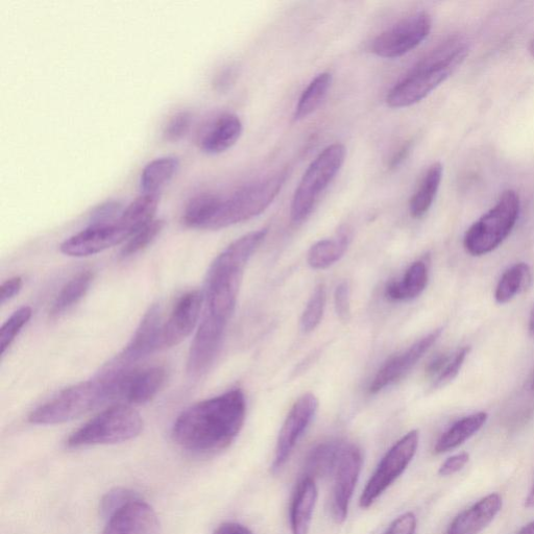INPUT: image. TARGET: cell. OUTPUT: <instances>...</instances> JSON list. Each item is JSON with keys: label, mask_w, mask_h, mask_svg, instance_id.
<instances>
[{"label": "cell", "mask_w": 534, "mask_h": 534, "mask_svg": "<svg viewBox=\"0 0 534 534\" xmlns=\"http://www.w3.org/2000/svg\"><path fill=\"white\" fill-rule=\"evenodd\" d=\"M237 76L236 68L234 66H228L218 74L214 80V87L216 91L225 92L235 82Z\"/></svg>", "instance_id": "45"}, {"label": "cell", "mask_w": 534, "mask_h": 534, "mask_svg": "<svg viewBox=\"0 0 534 534\" xmlns=\"http://www.w3.org/2000/svg\"><path fill=\"white\" fill-rule=\"evenodd\" d=\"M417 518L412 513H406L397 518L383 534H416Z\"/></svg>", "instance_id": "42"}, {"label": "cell", "mask_w": 534, "mask_h": 534, "mask_svg": "<svg viewBox=\"0 0 534 534\" xmlns=\"http://www.w3.org/2000/svg\"><path fill=\"white\" fill-rule=\"evenodd\" d=\"M470 43L464 37H451L424 57L386 96V104L400 109L422 102L464 63Z\"/></svg>", "instance_id": "2"}, {"label": "cell", "mask_w": 534, "mask_h": 534, "mask_svg": "<svg viewBox=\"0 0 534 534\" xmlns=\"http://www.w3.org/2000/svg\"><path fill=\"white\" fill-rule=\"evenodd\" d=\"M318 407V399L307 394L291 408L279 434L272 465L273 473H278L286 465L291 453L317 414Z\"/></svg>", "instance_id": "12"}, {"label": "cell", "mask_w": 534, "mask_h": 534, "mask_svg": "<svg viewBox=\"0 0 534 534\" xmlns=\"http://www.w3.org/2000/svg\"><path fill=\"white\" fill-rule=\"evenodd\" d=\"M450 358H451L450 356L445 355V354H441L439 356H436L429 363V366L427 367V373L430 376H435V375L440 376L442 374V372L444 371V369L446 368Z\"/></svg>", "instance_id": "47"}, {"label": "cell", "mask_w": 534, "mask_h": 534, "mask_svg": "<svg viewBox=\"0 0 534 534\" xmlns=\"http://www.w3.org/2000/svg\"><path fill=\"white\" fill-rule=\"evenodd\" d=\"M247 402L232 390L187 408L176 420L172 436L182 449L209 455L229 448L244 427Z\"/></svg>", "instance_id": "1"}, {"label": "cell", "mask_w": 534, "mask_h": 534, "mask_svg": "<svg viewBox=\"0 0 534 534\" xmlns=\"http://www.w3.org/2000/svg\"><path fill=\"white\" fill-rule=\"evenodd\" d=\"M531 388H532V391L534 392V380L532 382Z\"/></svg>", "instance_id": "53"}, {"label": "cell", "mask_w": 534, "mask_h": 534, "mask_svg": "<svg viewBox=\"0 0 534 534\" xmlns=\"http://www.w3.org/2000/svg\"><path fill=\"white\" fill-rule=\"evenodd\" d=\"M317 501L318 488L315 480L304 476L298 483L290 507V527L293 534H308Z\"/></svg>", "instance_id": "22"}, {"label": "cell", "mask_w": 534, "mask_h": 534, "mask_svg": "<svg viewBox=\"0 0 534 534\" xmlns=\"http://www.w3.org/2000/svg\"><path fill=\"white\" fill-rule=\"evenodd\" d=\"M362 454L353 444H346L335 470L331 512L337 523H344L362 468Z\"/></svg>", "instance_id": "13"}, {"label": "cell", "mask_w": 534, "mask_h": 534, "mask_svg": "<svg viewBox=\"0 0 534 534\" xmlns=\"http://www.w3.org/2000/svg\"><path fill=\"white\" fill-rule=\"evenodd\" d=\"M252 252L235 241L212 262L204 293L205 314L229 323L238 298L239 288Z\"/></svg>", "instance_id": "3"}, {"label": "cell", "mask_w": 534, "mask_h": 534, "mask_svg": "<svg viewBox=\"0 0 534 534\" xmlns=\"http://www.w3.org/2000/svg\"><path fill=\"white\" fill-rule=\"evenodd\" d=\"M33 310L29 306H24L16 310L10 319L4 324L2 331H0V348H2V355L15 342V339L32 319Z\"/></svg>", "instance_id": "36"}, {"label": "cell", "mask_w": 534, "mask_h": 534, "mask_svg": "<svg viewBox=\"0 0 534 534\" xmlns=\"http://www.w3.org/2000/svg\"><path fill=\"white\" fill-rule=\"evenodd\" d=\"M351 241V232L342 228L332 239H325L313 245L308 253V263L314 270H325L333 265L347 252Z\"/></svg>", "instance_id": "25"}, {"label": "cell", "mask_w": 534, "mask_h": 534, "mask_svg": "<svg viewBox=\"0 0 534 534\" xmlns=\"http://www.w3.org/2000/svg\"><path fill=\"white\" fill-rule=\"evenodd\" d=\"M221 197L204 192L191 198L183 211L182 223L190 229L208 230Z\"/></svg>", "instance_id": "30"}, {"label": "cell", "mask_w": 534, "mask_h": 534, "mask_svg": "<svg viewBox=\"0 0 534 534\" xmlns=\"http://www.w3.org/2000/svg\"><path fill=\"white\" fill-rule=\"evenodd\" d=\"M161 311L155 304L143 315L130 343L111 363L126 369H134L135 364L161 349Z\"/></svg>", "instance_id": "15"}, {"label": "cell", "mask_w": 534, "mask_h": 534, "mask_svg": "<svg viewBox=\"0 0 534 534\" xmlns=\"http://www.w3.org/2000/svg\"><path fill=\"white\" fill-rule=\"evenodd\" d=\"M521 210L519 194L506 190L499 202L467 231L466 251L480 257L495 251L514 230Z\"/></svg>", "instance_id": "7"}, {"label": "cell", "mask_w": 534, "mask_h": 534, "mask_svg": "<svg viewBox=\"0 0 534 534\" xmlns=\"http://www.w3.org/2000/svg\"><path fill=\"white\" fill-rule=\"evenodd\" d=\"M346 148L341 143L329 145L307 168L291 202L290 216L295 224L307 220L321 194L341 171L346 160Z\"/></svg>", "instance_id": "8"}, {"label": "cell", "mask_w": 534, "mask_h": 534, "mask_svg": "<svg viewBox=\"0 0 534 534\" xmlns=\"http://www.w3.org/2000/svg\"><path fill=\"white\" fill-rule=\"evenodd\" d=\"M502 504V497L496 493L482 498L467 511L459 514L450 524L446 534H479L501 512Z\"/></svg>", "instance_id": "21"}, {"label": "cell", "mask_w": 534, "mask_h": 534, "mask_svg": "<svg viewBox=\"0 0 534 534\" xmlns=\"http://www.w3.org/2000/svg\"><path fill=\"white\" fill-rule=\"evenodd\" d=\"M420 442L418 430H412L398 441L380 461L360 497V507L369 508L405 472L414 459Z\"/></svg>", "instance_id": "9"}, {"label": "cell", "mask_w": 534, "mask_h": 534, "mask_svg": "<svg viewBox=\"0 0 534 534\" xmlns=\"http://www.w3.org/2000/svg\"><path fill=\"white\" fill-rule=\"evenodd\" d=\"M431 16L426 12L411 14L374 39L371 52L384 59H397L414 51L430 34Z\"/></svg>", "instance_id": "10"}, {"label": "cell", "mask_w": 534, "mask_h": 534, "mask_svg": "<svg viewBox=\"0 0 534 534\" xmlns=\"http://www.w3.org/2000/svg\"><path fill=\"white\" fill-rule=\"evenodd\" d=\"M531 281V271L528 264L521 262L507 270L501 277L495 299L499 304L511 302L517 295L527 288Z\"/></svg>", "instance_id": "33"}, {"label": "cell", "mask_w": 534, "mask_h": 534, "mask_svg": "<svg viewBox=\"0 0 534 534\" xmlns=\"http://www.w3.org/2000/svg\"><path fill=\"white\" fill-rule=\"evenodd\" d=\"M143 429V420L131 405L110 406L66 441L70 449L91 446L115 445L137 438Z\"/></svg>", "instance_id": "6"}, {"label": "cell", "mask_w": 534, "mask_h": 534, "mask_svg": "<svg viewBox=\"0 0 534 534\" xmlns=\"http://www.w3.org/2000/svg\"><path fill=\"white\" fill-rule=\"evenodd\" d=\"M23 286V280L21 277H14L3 283L0 288V303L2 305L14 299L20 293Z\"/></svg>", "instance_id": "44"}, {"label": "cell", "mask_w": 534, "mask_h": 534, "mask_svg": "<svg viewBox=\"0 0 534 534\" xmlns=\"http://www.w3.org/2000/svg\"><path fill=\"white\" fill-rule=\"evenodd\" d=\"M164 227L165 222L157 220L135 233L121 250L120 257L126 259L147 249L161 234Z\"/></svg>", "instance_id": "34"}, {"label": "cell", "mask_w": 534, "mask_h": 534, "mask_svg": "<svg viewBox=\"0 0 534 534\" xmlns=\"http://www.w3.org/2000/svg\"><path fill=\"white\" fill-rule=\"evenodd\" d=\"M110 400L105 381L97 376L65 388L57 396L32 411L29 421L41 426L64 424L83 417L95 407Z\"/></svg>", "instance_id": "5"}, {"label": "cell", "mask_w": 534, "mask_h": 534, "mask_svg": "<svg viewBox=\"0 0 534 534\" xmlns=\"http://www.w3.org/2000/svg\"><path fill=\"white\" fill-rule=\"evenodd\" d=\"M345 446L346 443L341 441H328L315 446L305 461V477L315 480L335 473Z\"/></svg>", "instance_id": "24"}, {"label": "cell", "mask_w": 534, "mask_h": 534, "mask_svg": "<svg viewBox=\"0 0 534 534\" xmlns=\"http://www.w3.org/2000/svg\"><path fill=\"white\" fill-rule=\"evenodd\" d=\"M192 125V115L188 111L176 113L168 120L163 131V138L167 142H178L182 140L189 132Z\"/></svg>", "instance_id": "38"}, {"label": "cell", "mask_w": 534, "mask_h": 534, "mask_svg": "<svg viewBox=\"0 0 534 534\" xmlns=\"http://www.w3.org/2000/svg\"><path fill=\"white\" fill-rule=\"evenodd\" d=\"M287 178V171H282L221 197L208 230L225 229L260 215L278 197Z\"/></svg>", "instance_id": "4"}, {"label": "cell", "mask_w": 534, "mask_h": 534, "mask_svg": "<svg viewBox=\"0 0 534 534\" xmlns=\"http://www.w3.org/2000/svg\"><path fill=\"white\" fill-rule=\"evenodd\" d=\"M160 203L159 193L145 194L134 200L119 216L117 224L123 228L130 238L151 223Z\"/></svg>", "instance_id": "23"}, {"label": "cell", "mask_w": 534, "mask_h": 534, "mask_svg": "<svg viewBox=\"0 0 534 534\" xmlns=\"http://www.w3.org/2000/svg\"><path fill=\"white\" fill-rule=\"evenodd\" d=\"M94 280L91 271H85L72 278L60 291L52 309L51 317L59 318L61 315L74 308L87 295Z\"/></svg>", "instance_id": "31"}, {"label": "cell", "mask_w": 534, "mask_h": 534, "mask_svg": "<svg viewBox=\"0 0 534 534\" xmlns=\"http://www.w3.org/2000/svg\"><path fill=\"white\" fill-rule=\"evenodd\" d=\"M213 534H253V532L239 523L227 522L218 526Z\"/></svg>", "instance_id": "46"}, {"label": "cell", "mask_w": 534, "mask_h": 534, "mask_svg": "<svg viewBox=\"0 0 534 534\" xmlns=\"http://www.w3.org/2000/svg\"><path fill=\"white\" fill-rule=\"evenodd\" d=\"M332 76L329 72L315 77L303 91L295 110V119L303 120L317 111L328 94L331 87Z\"/></svg>", "instance_id": "32"}, {"label": "cell", "mask_w": 534, "mask_h": 534, "mask_svg": "<svg viewBox=\"0 0 534 534\" xmlns=\"http://www.w3.org/2000/svg\"><path fill=\"white\" fill-rule=\"evenodd\" d=\"M326 299L325 285L320 284L314 289L302 315L301 328L305 333L312 332L320 325L325 311Z\"/></svg>", "instance_id": "35"}, {"label": "cell", "mask_w": 534, "mask_h": 534, "mask_svg": "<svg viewBox=\"0 0 534 534\" xmlns=\"http://www.w3.org/2000/svg\"><path fill=\"white\" fill-rule=\"evenodd\" d=\"M167 379L163 367L132 370L121 386L119 398L128 405H144L151 402L161 392Z\"/></svg>", "instance_id": "20"}, {"label": "cell", "mask_w": 534, "mask_h": 534, "mask_svg": "<svg viewBox=\"0 0 534 534\" xmlns=\"http://www.w3.org/2000/svg\"><path fill=\"white\" fill-rule=\"evenodd\" d=\"M129 239L130 236L117 221L94 224L63 241L60 250L66 256L82 258L100 254Z\"/></svg>", "instance_id": "14"}, {"label": "cell", "mask_w": 534, "mask_h": 534, "mask_svg": "<svg viewBox=\"0 0 534 534\" xmlns=\"http://www.w3.org/2000/svg\"><path fill=\"white\" fill-rule=\"evenodd\" d=\"M470 455L467 452L459 453L449 457L441 466L439 474L441 476H451L463 470L469 463Z\"/></svg>", "instance_id": "43"}, {"label": "cell", "mask_w": 534, "mask_h": 534, "mask_svg": "<svg viewBox=\"0 0 534 534\" xmlns=\"http://www.w3.org/2000/svg\"><path fill=\"white\" fill-rule=\"evenodd\" d=\"M335 310L338 318L348 321L351 314L350 287L347 282H343L336 287L334 295Z\"/></svg>", "instance_id": "41"}, {"label": "cell", "mask_w": 534, "mask_h": 534, "mask_svg": "<svg viewBox=\"0 0 534 534\" xmlns=\"http://www.w3.org/2000/svg\"><path fill=\"white\" fill-rule=\"evenodd\" d=\"M102 534H160V522L152 506L141 498L119 509Z\"/></svg>", "instance_id": "18"}, {"label": "cell", "mask_w": 534, "mask_h": 534, "mask_svg": "<svg viewBox=\"0 0 534 534\" xmlns=\"http://www.w3.org/2000/svg\"><path fill=\"white\" fill-rule=\"evenodd\" d=\"M428 267L425 262L412 264L403 279L392 282L385 289V296L393 301H407L419 297L428 284Z\"/></svg>", "instance_id": "26"}, {"label": "cell", "mask_w": 534, "mask_h": 534, "mask_svg": "<svg viewBox=\"0 0 534 534\" xmlns=\"http://www.w3.org/2000/svg\"><path fill=\"white\" fill-rule=\"evenodd\" d=\"M137 499H140V497L131 490L123 488L111 490L101 501V514L105 519L108 520L116 512H118L119 509Z\"/></svg>", "instance_id": "37"}, {"label": "cell", "mask_w": 534, "mask_h": 534, "mask_svg": "<svg viewBox=\"0 0 534 534\" xmlns=\"http://www.w3.org/2000/svg\"><path fill=\"white\" fill-rule=\"evenodd\" d=\"M244 126L240 118L233 113H223L215 117L200 134V149L208 155H220L227 152L241 137Z\"/></svg>", "instance_id": "19"}, {"label": "cell", "mask_w": 534, "mask_h": 534, "mask_svg": "<svg viewBox=\"0 0 534 534\" xmlns=\"http://www.w3.org/2000/svg\"><path fill=\"white\" fill-rule=\"evenodd\" d=\"M204 294L191 290L175 304L171 315L162 326L161 349L180 345L196 329L201 317Z\"/></svg>", "instance_id": "16"}, {"label": "cell", "mask_w": 534, "mask_h": 534, "mask_svg": "<svg viewBox=\"0 0 534 534\" xmlns=\"http://www.w3.org/2000/svg\"><path fill=\"white\" fill-rule=\"evenodd\" d=\"M525 506L527 508H534V485H533V488L530 491L528 497L525 500Z\"/></svg>", "instance_id": "49"}, {"label": "cell", "mask_w": 534, "mask_h": 534, "mask_svg": "<svg viewBox=\"0 0 534 534\" xmlns=\"http://www.w3.org/2000/svg\"><path fill=\"white\" fill-rule=\"evenodd\" d=\"M529 332L532 337H534V307L530 314V320H529Z\"/></svg>", "instance_id": "51"}, {"label": "cell", "mask_w": 534, "mask_h": 534, "mask_svg": "<svg viewBox=\"0 0 534 534\" xmlns=\"http://www.w3.org/2000/svg\"><path fill=\"white\" fill-rule=\"evenodd\" d=\"M227 326V322L204 314L188 354L186 370L189 377L197 379L210 370L222 347Z\"/></svg>", "instance_id": "11"}, {"label": "cell", "mask_w": 534, "mask_h": 534, "mask_svg": "<svg viewBox=\"0 0 534 534\" xmlns=\"http://www.w3.org/2000/svg\"><path fill=\"white\" fill-rule=\"evenodd\" d=\"M470 350L469 347H465L457 351L454 356L450 358L446 368L438 379H436L434 383L435 387L444 386L457 377L461 367L464 366V362L467 359Z\"/></svg>", "instance_id": "40"}, {"label": "cell", "mask_w": 534, "mask_h": 534, "mask_svg": "<svg viewBox=\"0 0 534 534\" xmlns=\"http://www.w3.org/2000/svg\"><path fill=\"white\" fill-rule=\"evenodd\" d=\"M180 161L176 157L157 158L143 168L140 188L145 194L159 193L176 176Z\"/></svg>", "instance_id": "29"}, {"label": "cell", "mask_w": 534, "mask_h": 534, "mask_svg": "<svg viewBox=\"0 0 534 534\" xmlns=\"http://www.w3.org/2000/svg\"><path fill=\"white\" fill-rule=\"evenodd\" d=\"M488 419L487 412L481 411L459 420L441 436L434 447V452L442 454L463 445L487 423Z\"/></svg>", "instance_id": "27"}, {"label": "cell", "mask_w": 534, "mask_h": 534, "mask_svg": "<svg viewBox=\"0 0 534 534\" xmlns=\"http://www.w3.org/2000/svg\"><path fill=\"white\" fill-rule=\"evenodd\" d=\"M411 150V144L406 143L403 145V147L393 156L390 166L391 168H397L399 165H401L404 160L408 157Z\"/></svg>", "instance_id": "48"}, {"label": "cell", "mask_w": 534, "mask_h": 534, "mask_svg": "<svg viewBox=\"0 0 534 534\" xmlns=\"http://www.w3.org/2000/svg\"><path fill=\"white\" fill-rule=\"evenodd\" d=\"M123 205L117 201H107L97 206L91 213L90 225L110 224L118 220L123 213Z\"/></svg>", "instance_id": "39"}, {"label": "cell", "mask_w": 534, "mask_h": 534, "mask_svg": "<svg viewBox=\"0 0 534 534\" xmlns=\"http://www.w3.org/2000/svg\"><path fill=\"white\" fill-rule=\"evenodd\" d=\"M529 50L531 56L534 58V40L531 42Z\"/></svg>", "instance_id": "52"}, {"label": "cell", "mask_w": 534, "mask_h": 534, "mask_svg": "<svg viewBox=\"0 0 534 534\" xmlns=\"http://www.w3.org/2000/svg\"><path fill=\"white\" fill-rule=\"evenodd\" d=\"M519 534H534V521L525 526Z\"/></svg>", "instance_id": "50"}, {"label": "cell", "mask_w": 534, "mask_h": 534, "mask_svg": "<svg viewBox=\"0 0 534 534\" xmlns=\"http://www.w3.org/2000/svg\"><path fill=\"white\" fill-rule=\"evenodd\" d=\"M442 331V329H438L431 332L408 350L388 360L377 373L370 386V392L377 394L385 387L403 379L438 341Z\"/></svg>", "instance_id": "17"}, {"label": "cell", "mask_w": 534, "mask_h": 534, "mask_svg": "<svg viewBox=\"0 0 534 534\" xmlns=\"http://www.w3.org/2000/svg\"><path fill=\"white\" fill-rule=\"evenodd\" d=\"M443 174L444 167L440 162H436L428 168L409 202V211L412 217L421 218L429 211L440 189Z\"/></svg>", "instance_id": "28"}]
</instances>
